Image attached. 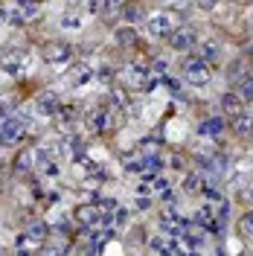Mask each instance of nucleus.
Instances as JSON below:
<instances>
[{
  "instance_id": "1",
  "label": "nucleus",
  "mask_w": 253,
  "mask_h": 256,
  "mask_svg": "<svg viewBox=\"0 0 253 256\" xmlns=\"http://www.w3.org/2000/svg\"><path fill=\"white\" fill-rule=\"evenodd\" d=\"M41 56H44V64L52 67V70H67L73 64V56L76 50L70 41H62V38H47L41 44Z\"/></svg>"
},
{
  "instance_id": "2",
  "label": "nucleus",
  "mask_w": 253,
  "mask_h": 256,
  "mask_svg": "<svg viewBox=\"0 0 253 256\" xmlns=\"http://www.w3.org/2000/svg\"><path fill=\"white\" fill-rule=\"evenodd\" d=\"M180 73H184L186 84H192V88H206L212 82V64L201 62L198 56H186L184 64H180Z\"/></svg>"
},
{
  "instance_id": "3",
  "label": "nucleus",
  "mask_w": 253,
  "mask_h": 256,
  "mask_svg": "<svg viewBox=\"0 0 253 256\" xmlns=\"http://www.w3.org/2000/svg\"><path fill=\"white\" fill-rule=\"evenodd\" d=\"M26 128H30V116H3L0 120V146H18L24 140V134H26Z\"/></svg>"
},
{
  "instance_id": "4",
  "label": "nucleus",
  "mask_w": 253,
  "mask_h": 256,
  "mask_svg": "<svg viewBox=\"0 0 253 256\" xmlns=\"http://www.w3.org/2000/svg\"><path fill=\"white\" fill-rule=\"evenodd\" d=\"M146 26H148V32H152L154 38H166V41H169V35L178 30V15H174V9L154 12V15L146 20Z\"/></svg>"
},
{
  "instance_id": "5",
  "label": "nucleus",
  "mask_w": 253,
  "mask_h": 256,
  "mask_svg": "<svg viewBox=\"0 0 253 256\" xmlns=\"http://www.w3.org/2000/svg\"><path fill=\"white\" fill-rule=\"evenodd\" d=\"M26 62H30V52H26L24 47H3L0 50V70L9 73V76L20 73Z\"/></svg>"
},
{
  "instance_id": "6",
  "label": "nucleus",
  "mask_w": 253,
  "mask_h": 256,
  "mask_svg": "<svg viewBox=\"0 0 253 256\" xmlns=\"http://www.w3.org/2000/svg\"><path fill=\"white\" fill-rule=\"evenodd\" d=\"M195 44H198V32L192 30V26H178V30L169 35V47H172L174 52H190Z\"/></svg>"
},
{
  "instance_id": "7",
  "label": "nucleus",
  "mask_w": 253,
  "mask_h": 256,
  "mask_svg": "<svg viewBox=\"0 0 253 256\" xmlns=\"http://www.w3.org/2000/svg\"><path fill=\"white\" fill-rule=\"evenodd\" d=\"M94 76H96V70L88 62H76L67 67V84L70 88H84L88 82H94Z\"/></svg>"
},
{
  "instance_id": "8",
  "label": "nucleus",
  "mask_w": 253,
  "mask_h": 256,
  "mask_svg": "<svg viewBox=\"0 0 253 256\" xmlns=\"http://www.w3.org/2000/svg\"><path fill=\"white\" fill-rule=\"evenodd\" d=\"M35 111L41 114V116H58L62 111V99L56 90H41V94L35 96Z\"/></svg>"
},
{
  "instance_id": "9",
  "label": "nucleus",
  "mask_w": 253,
  "mask_h": 256,
  "mask_svg": "<svg viewBox=\"0 0 253 256\" xmlns=\"http://www.w3.org/2000/svg\"><path fill=\"white\" fill-rule=\"evenodd\" d=\"M84 126H88V131L90 134H105L108 128H111V122H108V108L105 105H99V108H90V111L84 114Z\"/></svg>"
},
{
  "instance_id": "10",
  "label": "nucleus",
  "mask_w": 253,
  "mask_h": 256,
  "mask_svg": "<svg viewBox=\"0 0 253 256\" xmlns=\"http://www.w3.org/2000/svg\"><path fill=\"white\" fill-rule=\"evenodd\" d=\"M114 44H116L120 50H137L142 44L137 26H128V24L116 26V30H114Z\"/></svg>"
},
{
  "instance_id": "11",
  "label": "nucleus",
  "mask_w": 253,
  "mask_h": 256,
  "mask_svg": "<svg viewBox=\"0 0 253 256\" xmlns=\"http://www.w3.org/2000/svg\"><path fill=\"white\" fill-rule=\"evenodd\" d=\"M126 79L134 84V88H152V67L140 62H131L126 67Z\"/></svg>"
},
{
  "instance_id": "12",
  "label": "nucleus",
  "mask_w": 253,
  "mask_h": 256,
  "mask_svg": "<svg viewBox=\"0 0 253 256\" xmlns=\"http://www.w3.org/2000/svg\"><path fill=\"white\" fill-rule=\"evenodd\" d=\"M73 222L79 227H94V224H102V218H99L96 204H76L73 207Z\"/></svg>"
},
{
  "instance_id": "13",
  "label": "nucleus",
  "mask_w": 253,
  "mask_h": 256,
  "mask_svg": "<svg viewBox=\"0 0 253 256\" xmlns=\"http://www.w3.org/2000/svg\"><path fill=\"white\" fill-rule=\"evenodd\" d=\"M44 244L38 239H32L30 233H20L15 239V256H41Z\"/></svg>"
},
{
  "instance_id": "14",
  "label": "nucleus",
  "mask_w": 253,
  "mask_h": 256,
  "mask_svg": "<svg viewBox=\"0 0 253 256\" xmlns=\"http://www.w3.org/2000/svg\"><path fill=\"white\" fill-rule=\"evenodd\" d=\"M137 152H140V158H146V160L163 158V140H160V137H146V140H140Z\"/></svg>"
},
{
  "instance_id": "15",
  "label": "nucleus",
  "mask_w": 253,
  "mask_h": 256,
  "mask_svg": "<svg viewBox=\"0 0 253 256\" xmlns=\"http://www.w3.org/2000/svg\"><path fill=\"white\" fill-rule=\"evenodd\" d=\"M58 126H62L64 134L73 131V128L79 126V108H76V105H62V111H58Z\"/></svg>"
},
{
  "instance_id": "16",
  "label": "nucleus",
  "mask_w": 253,
  "mask_h": 256,
  "mask_svg": "<svg viewBox=\"0 0 253 256\" xmlns=\"http://www.w3.org/2000/svg\"><path fill=\"white\" fill-rule=\"evenodd\" d=\"M224 128H227V122H224L222 116H210V120H204V122L198 126V134H201V137H222Z\"/></svg>"
},
{
  "instance_id": "17",
  "label": "nucleus",
  "mask_w": 253,
  "mask_h": 256,
  "mask_svg": "<svg viewBox=\"0 0 253 256\" xmlns=\"http://www.w3.org/2000/svg\"><path fill=\"white\" fill-rule=\"evenodd\" d=\"M222 111L233 120V116H238V114H244V102H242L233 90H227V94L222 96Z\"/></svg>"
},
{
  "instance_id": "18",
  "label": "nucleus",
  "mask_w": 253,
  "mask_h": 256,
  "mask_svg": "<svg viewBox=\"0 0 253 256\" xmlns=\"http://www.w3.org/2000/svg\"><path fill=\"white\" fill-rule=\"evenodd\" d=\"M230 126H233V131H236L238 137H250L253 134V114H238V116H233L230 120Z\"/></svg>"
},
{
  "instance_id": "19",
  "label": "nucleus",
  "mask_w": 253,
  "mask_h": 256,
  "mask_svg": "<svg viewBox=\"0 0 253 256\" xmlns=\"http://www.w3.org/2000/svg\"><path fill=\"white\" fill-rule=\"evenodd\" d=\"M15 9L20 12V18H24V24H32V20H38L41 18V3H32V0H24V3H15Z\"/></svg>"
},
{
  "instance_id": "20",
  "label": "nucleus",
  "mask_w": 253,
  "mask_h": 256,
  "mask_svg": "<svg viewBox=\"0 0 253 256\" xmlns=\"http://www.w3.org/2000/svg\"><path fill=\"white\" fill-rule=\"evenodd\" d=\"M201 186H204V178H201V172H184V178H180V190L186 192V195L201 192Z\"/></svg>"
},
{
  "instance_id": "21",
  "label": "nucleus",
  "mask_w": 253,
  "mask_h": 256,
  "mask_svg": "<svg viewBox=\"0 0 253 256\" xmlns=\"http://www.w3.org/2000/svg\"><path fill=\"white\" fill-rule=\"evenodd\" d=\"M12 166H15V172H20V175H24V172H32V169H35V154H32V148H20L15 154V163H12Z\"/></svg>"
},
{
  "instance_id": "22",
  "label": "nucleus",
  "mask_w": 253,
  "mask_h": 256,
  "mask_svg": "<svg viewBox=\"0 0 253 256\" xmlns=\"http://www.w3.org/2000/svg\"><path fill=\"white\" fill-rule=\"evenodd\" d=\"M198 47H201V56H198V58L206 62V64H212L216 58H218V52H222V47H218V41H216V38H206V41H201Z\"/></svg>"
},
{
  "instance_id": "23",
  "label": "nucleus",
  "mask_w": 253,
  "mask_h": 256,
  "mask_svg": "<svg viewBox=\"0 0 253 256\" xmlns=\"http://www.w3.org/2000/svg\"><path fill=\"white\" fill-rule=\"evenodd\" d=\"M62 26L64 30H82V15H79V6H70L67 12L62 15Z\"/></svg>"
},
{
  "instance_id": "24",
  "label": "nucleus",
  "mask_w": 253,
  "mask_h": 256,
  "mask_svg": "<svg viewBox=\"0 0 253 256\" xmlns=\"http://www.w3.org/2000/svg\"><path fill=\"white\" fill-rule=\"evenodd\" d=\"M24 233H30L32 239H38L41 244H47V239H50V224H44V222H35V224H30Z\"/></svg>"
},
{
  "instance_id": "25",
  "label": "nucleus",
  "mask_w": 253,
  "mask_h": 256,
  "mask_svg": "<svg viewBox=\"0 0 253 256\" xmlns=\"http://www.w3.org/2000/svg\"><path fill=\"white\" fill-rule=\"evenodd\" d=\"M120 15H122V20H128V26H134L142 18V9L137 3H122V12H120Z\"/></svg>"
},
{
  "instance_id": "26",
  "label": "nucleus",
  "mask_w": 253,
  "mask_h": 256,
  "mask_svg": "<svg viewBox=\"0 0 253 256\" xmlns=\"http://www.w3.org/2000/svg\"><path fill=\"white\" fill-rule=\"evenodd\" d=\"M233 94H236L238 99L244 102V105H248V102H253V82H250V79H242V82L236 84V90H233Z\"/></svg>"
},
{
  "instance_id": "27",
  "label": "nucleus",
  "mask_w": 253,
  "mask_h": 256,
  "mask_svg": "<svg viewBox=\"0 0 253 256\" xmlns=\"http://www.w3.org/2000/svg\"><path fill=\"white\" fill-rule=\"evenodd\" d=\"M238 233L244 239H253V210H248L242 218H238Z\"/></svg>"
},
{
  "instance_id": "28",
  "label": "nucleus",
  "mask_w": 253,
  "mask_h": 256,
  "mask_svg": "<svg viewBox=\"0 0 253 256\" xmlns=\"http://www.w3.org/2000/svg\"><path fill=\"white\" fill-rule=\"evenodd\" d=\"M152 190H154V192H169V190H172V184H169V178H166V175H158L154 180H152Z\"/></svg>"
},
{
  "instance_id": "29",
  "label": "nucleus",
  "mask_w": 253,
  "mask_h": 256,
  "mask_svg": "<svg viewBox=\"0 0 253 256\" xmlns=\"http://www.w3.org/2000/svg\"><path fill=\"white\" fill-rule=\"evenodd\" d=\"M169 166H172V169H178V172H186V158H184L180 152H174L172 158H169Z\"/></svg>"
},
{
  "instance_id": "30",
  "label": "nucleus",
  "mask_w": 253,
  "mask_h": 256,
  "mask_svg": "<svg viewBox=\"0 0 253 256\" xmlns=\"http://www.w3.org/2000/svg\"><path fill=\"white\" fill-rule=\"evenodd\" d=\"M201 192H204V195L210 198V201L222 204V192H218V186H210V184H204V186H201Z\"/></svg>"
},
{
  "instance_id": "31",
  "label": "nucleus",
  "mask_w": 253,
  "mask_h": 256,
  "mask_svg": "<svg viewBox=\"0 0 253 256\" xmlns=\"http://www.w3.org/2000/svg\"><path fill=\"white\" fill-rule=\"evenodd\" d=\"M166 70H169V64L163 62V58H158V62H154V67H152V73H163V76H166Z\"/></svg>"
},
{
  "instance_id": "32",
  "label": "nucleus",
  "mask_w": 253,
  "mask_h": 256,
  "mask_svg": "<svg viewBox=\"0 0 253 256\" xmlns=\"http://www.w3.org/2000/svg\"><path fill=\"white\" fill-rule=\"evenodd\" d=\"M148 207H152V201H148V198H137V210H140V212H146Z\"/></svg>"
},
{
  "instance_id": "33",
  "label": "nucleus",
  "mask_w": 253,
  "mask_h": 256,
  "mask_svg": "<svg viewBox=\"0 0 253 256\" xmlns=\"http://www.w3.org/2000/svg\"><path fill=\"white\" fill-rule=\"evenodd\" d=\"M248 79L253 82V64H250V67H248Z\"/></svg>"
},
{
  "instance_id": "34",
  "label": "nucleus",
  "mask_w": 253,
  "mask_h": 256,
  "mask_svg": "<svg viewBox=\"0 0 253 256\" xmlns=\"http://www.w3.org/2000/svg\"><path fill=\"white\" fill-rule=\"evenodd\" d=\"M0 256H9V254H6V248H3V244H0Z\"/></svg>"
}]
</instances>
